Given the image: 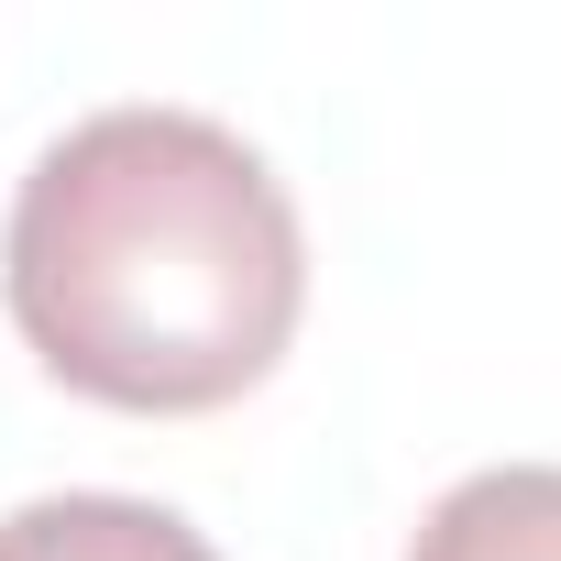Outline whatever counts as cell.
I'll use <instances>...</instances> for the list:
<instances>
[{
	"label": "cell",
	"instance_id": "1",
	"mask_svg": "<svg viewBox=\"0 0 561 561\" xmlns=\"http://www.w3.org/2000/svg\"><path fill=\"white\" fill-rule=\"evenodd\" d=\"M0 298L56 386L133 419H198L264 386L298 342L309 231L231 122L111 100L23 165Z\"/></svg>",
	"mask_w": 561,
	"mask_h": 561
},
{
	"label": "cell",
	"instance_id": "3",
	"mask_svg": "<svg viewBox=\"0 0 561 561\" xmlns=\"http://www.w3.org/2000/svg\"><path fill=\"white\" fill-rule=\"evenodd\" d=\"M408 561H561V462H495V473H462Z\"/></svg>",
	"mask_w": 561,
	"mask_h": 561
},
{
	"label": "cell",
	"instance_id": "2",
	"mask_svg": "<svg viewBox=\"0 0 561 561\" xmlns=\"http://www.w3.org/2000/svg\"><path fill=\"white\" fill-rule=\"evenodd\" d=\"M0 561H220V550L154 495L78 484V495H34L0 517Z\"/></svg>",
	"mask_w": 561,
	"mask_h": 561
}]
</instances>
